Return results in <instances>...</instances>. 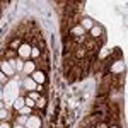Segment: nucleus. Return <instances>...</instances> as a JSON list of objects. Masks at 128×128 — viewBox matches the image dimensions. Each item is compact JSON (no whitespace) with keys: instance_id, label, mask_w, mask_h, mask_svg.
Here are the masks:
<instances>
[{"instance_id":"nucleus-12","label":"nucleus","mask_w":128,"mask_h":128,"mask_svg":"<svg viewBox=\"0 0 128 128\" xmlns=\"http://www.w3.org/2000/svg\"><path fill=\"white\" fill-rule=\"evenodd\" d=\"M36 106H38L40 109H43L44 106H46V98H44V96H40V99L36 101Z\"/></svg>"},{"instance_id":"nucleus-5","label":"nucleus","mask_w":128,"mask_h":128,"mask_svg":"<svg viewBox=\"0 0 128 128\" xmlns=\"http://www.w3.org/2000/svg\"><path fill=\"white\" fill-rule=\"evenodd\" d=\"M29 77H31L32 80H34V82H36L38 86H43V84H44V80H46V77H44V74H43L41 70H34V72L31 74Z\"/></svg>"},{"instance_id":"nucleus-10","label":"nucleus","mask_w":128,"mask_h":128,"mask_svg":"<svg viewBox=\"0 0 128 128\" xmlns=\"http://www.w3.org/2000/svg\"><path fill=\"white\" fill-rule=\"evenodd\" d=\"M12 104H14V109H17V111H19L20 108H24V106H26V102H24V98H17L16 101H14V102H12Z\"/></svg>"},{"instance_id":"nucleus-24","label":"nucleus","mask_w":128,"mask_h":128,"mask_svg":"<svg viewBox=\"0 0 128 128\" xmlns=\"http://www.w3.org/2000/svg\"><path fill=\"white\" fill-rule=\"evenodd\" d=\"M2 99H4V90L0 89V101H2Z\"/></svg>"},{"instance_id":"nucleus-8","label":"nucleus","mask_w":128,"mask_h":128,"mask_svg":"<svg viewBox=\"0 0 128 128\" xmlns=\"http://www.w3.org/2000/svg\"><path fill=\"white\" fill-rule=\"evenodd\" d=\"M123 70H125V63H123V60L114 62L113 67H111V72H113V74H120V72H123Z\"/></svg>"},{"instance_id":"nucleus-11","label":"nucleus","mask_w":128,"mask_h":128,"mask_svg":"<svg viewBox=\"0 0 128 128\" xmlns=\"http://www.w3.org/2000/svg\"><path fill=\"white\" fill-rule=\"evenodd\" d=\"M84 32H86V31H84V28L79 24V26H75V28L72 29V36H82Z\"/></svg>"},{"instance_id":"nucleus-18","label":"nucleus","mask_w":128,"mask_h":128,"mask_svg":"<svg viewBox=\"0 0 128 128\" xmlns=\"http://www.w3.org/2000/svg\"><path fill=\"white\" fill-rule=\"evenodd\" d=\"M14 67H16V70H22L24 68V60H16V63H14Z\"/></svg>"},{"instance_id":"nucleus-25","label":"nucleus","mask_w":128,"mask_h":128,"mask_svg":"<svg viewBox=\"0 0 128 128\" xmlns=\"http://www.w3.org/2000/svg\"><path fill=\"white\" fill-rule=\"evenodd\" d=\"M98 128H108V126H106V125H104V123H101V125H99Z\"/></svg>"},{"instance_id":"nucleus-19","label":"nucleus","mask_w":128,"mask_h":128,"mask_svg":"<svg viewBox=\"0 0 128 128\" xmlns=\"http://www.w3.org/2000/svg\"><path fill=\"white\" fill-rule=\"evenodd\" d=\"M19 46H20V41L19 40H14V41H12V44H10V50H19Z\"/></svg>"},{"instance_id":"nucleus-29","label":"nucleus","mask_w":128,"mask_h":128,"mask_svg":"<svg viewBox=\"0 0 128 128\" xmlns=\"http://www.w3.org/2000/svg\"><path fill=\"white\" fill-rule=\"evenodd\" d=\"M17 128H22V126H17Z\"/></svg>"},{"instance_id":"nucleus-21","label":"nucleus","mask_w":128,"mask_h":128,"mask_svg":"<svg viewBox=\"0 0 128 128\" xmlns=\"http://www.w3.org/2000/svg\"><path fill=\"white\" fill-rule=\"evenodd\" d=\"M38 55H40V50H38V48H31V56H34V58H36Z\"/></svg>"},{"instance_id":"nucleus-1","label":"nucleus","mask_w":128,"mask_h":128,"mask_svg":"<svg viewBox=\"0 0 128 128\" xmlns=\"http://www.w3.org/2000/svg\"><path fill=\"white\" fill-rule=\"evenodd\" d=\"M17 94H19V87H17V84H16V82H9V84H7V90L4 92V98L7 99V101H10V102H14L16 99L19 98Z\"/></svg>"},{"instance_id":"nucleus-15","label":"nucleus","mask_w":128,"mask_h":128,"mask_svg":"<svg viewBox=\"0 0 128 128\" xmlns=\"http://www.w3.org/2000/svg\"><path fill=\"white\" fill-rule=\"evenodd\" d=\"M7 118H9V113H7V109L2 108V109H0V121H5Z\"/></svg>"},{"instance_id":"nucleus-6","label":"nucleus","mask_w":128,"mask_h":128,"mask_svg":"<svg viewBox=\"0 0 128 128\" xmlns=\"http://www.w3.org/2000/svg\"><path fill=\"white\" fill-rule=\"evenodd\" d=\"M34 70H36V63H34L32 60H26V62H24V68H22V72H24L26 75H31Z\"/></svg>"},{"instance_id":"nucleus-9","label":"nucleus","mask_w":128,"mask_h":128,"mask_svg":"<svg viewBox=\"0 0 128 128\" xmlns=\"http://www.w3.org/2000/svg\"><path fill=\"white\" fill-rule=\"evenodd\" d=\"M80 26L84 28V31L86 29H92V28H94V22H92V19H89V17H84L82 22H80Z\"/></svg>"},{"instance_id":"nucleus-17","label":"nucleus","mask_w":128,"mask_h":128,"mask_svg":"<svg viewBox=\"0 0 128 128\" xmlns=\"http://www.w3.org/2000/svg\"><path fill=\"white\" fill-rule=\"evenodd\" d=\"M90 34H92L94 38H98V36H101V28H98V26H94V28L90 29Z\"/></svg>"},{"instance_id":"nucleus-23","label":"nucleus","mask_w":128,"mask_h":128,"mask_svg":"<svg viewBox=\"0 0 128 128\" xmlns=\"http://www.w3.org/2000/svg\"><path fill=\"white\" fill-rule=\"evenodd\" d=\"M7 56H9V60H10V56H16V53H14V50H9V51H7Z\"/></svg>"},{"instance_id":"nucleus-16","label":"nucleus","mask_w":128,"mask_h":128,"mask_svg":"<svg viewBox=\"0 0 128 128\" xmlns=\"http://www.w3.org/2000/svg\"><path fill=\"white\" fill-rule=\"evenodd\" d=\"M24 102H26V106H28V108H34V106H36V101H32V99H29V98H24Z\"/></svg>"},{"instance_id":"nucleus-28","label":"nucleus","mask_w":128,"mask_h":128,"mask_svg":"<svg viewBox=\"0 0 128 128\" xmlns=\"http://www.w3.org/2000/svg\"><path fill=\"white\" fill-rule=\"evenodd\" d=\"M0 89H2V84H0Z\"/></svg>"},{"instance_id":"nucleus-26","label":"nucleus","mask_w":128,"mask_h":128,"mask_svg":"<svg viewBox=\"0 0 128 128\" xmlns=\"http://www.w3.org/2000/svg\"><path fill=\"white\" fill-rule=\"evenodd\" d=\"M4 108V101H0V109Z\"/></svg>"},{"instance_id":"nucleus-14","label":"nucleus","mask_w":128,"mask_h":128,"mask_svg":"<svg viewBox=\"0 0 128 128\" xmlns=\"http://www.w3.org/2000/svg\"><path fill=\"white\" fill-rule=\"evenodd\" d=\"M40 92H38V90H32V92H28V98L29 99H32V101H38V99H40Z\"/></svg>"},{"instance_id":"nucleus-2","label":"nucleus","mask_w":128,"mask_h":128,"mask_svg":"<svg viewBox=\"0 0 128 128\" xmlns=\"http://www.w3.org/2000/svg\"><path fill=\"white\" fill-rule=\"evenodd\" d=\"M17 53H19V58L20 60H29L31 58V46L28 44V43H20L19 50H17Z\"/></svg>"},{"instance_id":"nucleus-3","label":"nucleus","mask_w":128,"mask_h":128,"mask_svg":"<svg viewBox=\"0 0 128 128\" xmlns=\"http://www.w3.org/2000/svg\"><path fill=\"white\" fill-rule=\"evenodd\" d=\"M26 128H41V118L36 114H31L26 118Z\"/></svg>"},{"instance_id":"nucleus-4","label":"nucleus","mask_w":128,"mask_h":128,"mask_svg":"<svg viewBox=\"0 0 128 128\" xmlns=\"http://www.w3.org/2000/svg\"><path fill=\"white\" fill-rule=\"evenodd\" d=\"M0 70H2V72H4L7 77H12V75L16 74V68L10 65L7 60H2V62H0Z\"/></svg>"},{"instance_id":"nucleus-22","label":"nucleus","mask_w":128,"mask_h":128,"mask_svg":"<svg viewBox=\"0 0 128 128\" xmlns=\"http://www.w3.org/2000/svg\"><path fill=\"white\" fill-rule=\"evenodd\" d=\"M0 128H12L7 121H0Z\"/></svg>"},{"instance_id":"nucleus-27","label":"nucleus","mask_w":128,"mask_h":128,"mask_svg":"<svg viewBox=\"0 0 128 128\" xmlns=\"http://www.w3.org/2000/svg\"><path fill=\"white\" fill-rule=\"evenodd\" d=\"M109 128H118V126H109Z\"/></svg>"},{"instance_id":"nucleus-7","label":"nucleus","mask_w":128,"mask_h":128,"mask_svg":"<svg viewBox=\"0 0 128 128\" xmlns=\"http://www.w3.org/2000/svg\"><path fill=\"white\" fill-rule=\"evenodd\" d=\"M22 84H24V89H26L28 92H32V90H36V87H38V84H36L34 80L31 79V77H26Z\"/></svg>"},{"instance_id":"nucleus-13","label":"nucleus","mask_w":128,"mask_h":128,"mask_svg":"<svg viewBox=\"0 0 128 128\" xmlns=\"http://www.w3.org/2000/svg\"><path fill=\"white\" fill-rule=\"evenodd\" d=\"M19 113L22 114V116H26V118H28V114H32V109L28 108V106H24V108H20V109H19Z\"/></svg>"},{"instance_id":"nucleus-20","label":"nucleus","mask_w":128,"mask_h":128,"mask_svg":"<svg viewBox=\"0 0 128 128\" xmlns=\"http://www.w3.org/2000/svg\"><path fill=\"white\" fill-rule=\"evenodd\" d=\"M7 79H9V77H7V75L0 70V84H5V82H7Z\"/></svg>"}]
</instances>
